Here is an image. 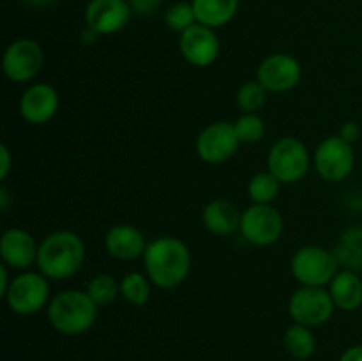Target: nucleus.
<instances>
[{
  "label": "nucleus",
  "mask_w": 362,
  "mask_h": 361,
  "mask_svg": "<svg viewBox=\"0 0 362 361\" xmlns=\"http://www.w3.org/2000/svg\"><path fill=\"white\" fill-rule=\"evenodd\" d=\"M145 275L158 289H177L187 280L193 257L182 239L175 236H161L147 244L144 253Z\"/></svg>",
  "instance_id": "nucleus-1"
},
{
  "label": "nucleus",
  "mask_w": 362,
  "mask_h": 361,
  "mask_svg": "<svg viewBox=\"0 0 362 361\" xmlns=\"http://www.w3.org/2000/svg\"><path fill=\"white\" fill-rule=\"evenodd\" d=\"M85 262V244L71 230H57L39 243L37 271L48 280H69L80 273Z\"/></svg>",
  "instance_id": "nucleus-2"
},
{
  "label": "nucleus",
  "mask_w": 362,
  "mask_h": 361,
  "mask_svg": "<svg viewBox=\"0 0 362 361\" xmlns=\"http://www.w3.org/2000/svg\"><path fill=\"white\" fill-rule=\"evenodd\" d=\"M99 306L90 299L87 290L67 289L52 297L46 317L57 333L78 336L87 333L98 319Z\"/></svg>",
  "instance_id": "nucleus-3"
},
{
  "label": "nucleus",
  "mask_w": 362,
  "mask_h": 361,
  "mask_svg": "<svg viewBox=\"0 0 362 361\" xmlns=\"http://www.w3.org/2000/svg\"><path fill=\"white\" fill-rule=\"evenodd\" d=\"M292 276L303 287H329L339 271L334 251L318 244H306L292 255Z\"/></svg>",
  "instance_id": "nucleus-4"
},
{
  "label": "nucleus",
  "mask_w": 362,
  "mask_h": 361,
  "mask_svg": "<svg viewBox=\"0 0 362 361\" xmlns=\"http://www.w3.org/2000/svg\"><path fill=\"white\" fill-rule=\"evenodd\" d=\"M311 166V156L303 140L283 137L274 142L267 156V170L281 184H296L306 177Z\"/></svg>",
  "instance_id": "nucleus-5"
},
{
  "label": "nucleus",
  "mask_w": 362,
  "mask_h": 361,
  "mask_svg": "<svg viewBox=\"0 0 362 361\" xmlns=\"http://www.w3.org/2000/svg\"><path fill=\"white\" fill-rule=\"evenodd\" d=\"M7 306L18 315H35L48 308L49 304V282L41 271H21L11 282L9 290L4 296Z\"/></svg>",
  "instance_id": "nucleus-6"
},
{
  "label": "nucleus",
  "mask_w": 362,
  "mask_h": 361,
  "mask_svg": "<svg viewBox=\"0 0 362 361\" xmlns=\"http://www.w3.org/2000/svg\"><path fill=\"white\" fill-rule=\"evenodd\" d=\"M313 166L318 176L327 183H341L356 166L354 145L343 140L339 134L324 138L315 149Z\"/></svg>",
  "instance_id": "nucleus-7"
},
{
  "label": "nucleus",
  "mask_w": 362,
  "mask_h": 361,
  "mask_svg": "<svg viewBox=\"0 0 362 361\" xmlns=\"http://www.w3.org/2000/svg\"><path fill=\"white\" fill-rule=\"evenodd\" d=\"M336 304L325 287H303L293 290L288 299V314L296 324L318 328L331 321Z\"/></svg>",
  "instance_id": "nucleus-8"
},
{
  "label": "nucleus",
  "mask_w": 362,
  "mask_h": 361,
  "mask_svg": "<svg viewBox=\"0 0 362 361\" xmlns=\"http://www.w3.org/2000/svg\"><path fill=\"white\" fill-rule=\"evenodd\" d=\"M45 52L37 41L20 38L11 42L2 57V69L7 80L16 84H28L42 69Z\"/></svg>",
  "instance_id": "nucleus-9"
},
{
  "label": "nucleus",
  "mask_w": 362,
  "mask_h": 361,
  "mask_svg": "<svg viewBox=\"0 0 362 361\" xmlns=\"http://www.w3.org/2000/svg\"><path fill=\"white\" fill-rule=\"evenodd\" d=\"M240 234L255 246H271L278 243L285 230L281 212L272 205L251 204L240 218Z\"/></svg>",
  "instance_id": "nucleus-10"
},
{
  "label": "nucleus",
  "mask_w": 362,
  "mask_h": 361,
  "mask_svg": "<svg viewBox=\"0 0 362 361\" xmlns=\"http://www.w3.org/2000/svg\"><path fill=\"white\" fill-rule=\"evenodd\" d=\"M240 140L235 133L233 122L218 120L200 131L197 138V154L209 165H221L228 161L239 149Z\"/></svg>",
  "instance_id": "nucleus-11"
},
{
  "label": "nucleus",
  "mask_w": 362,
  "mask_h": 361,
  "mask_svg": "<svg viewBox=\"0 0 362 361\" xmlns=\"http://www.w3.org/2000/svg\"><path fill=\"white\" fill-rule=\"evenodd\" d=\"M303 66L290 53H272L265 57L257 69V80L269 92H288L299 85Z\"/></svg>",
  "instance_id": "nucleus-12"
},
{
  "label": "nucleus",
  "mask_w": 362,
  "mask_h": 361,
  "mask_svg": "<svg viewBox=\"0 0 362 361\" xmlns=\"http://www.w3.org/2000/svg\"><path fill=\"white\" fill-rule=\"evenodd\" d=\"M179 50L182 59L194 67H209L218 60L221 45L216 28L197 23L179 38Z\"/></svg>",
  "instance_id": "nucleus-13"
},
{
  "label": "nucleus",
  "mask_w": 362,
  "mask_h": 361,
  "mask_svg": "<svg viewBox=\"0 0 362 361\" xmlns=\"http://www.w3.org/2000/svg\"><path fill=\"white\" fill-rule=\"evenodd\" d=\"M131 13L127 0H90L85 7V23L99 35H112L129 23Z\"/></svg>",
  "instance_id": "nucleus-14"
},
{
  "label": "nucleus",
  "mask_w": 362,
  "mask_h": 361,
  "mask_svg": "<svg viewBox=\"0 0 362 361\" xmlns=\"http://www.w3.org/2000/svg\"><path fill=\"white\" fill-rule=\"evenodd\" d=\"M59 92L49 84H32L20 98V115L34 126L49 122L59 112Z\"/></svg>",
  "instance_id": "nucleus-15"
},
{
  "label": "nucleus",
  "mask_w": 362,
  "mask_h": 361,
  "mask_svg": "<svg viewBox=\"0 0 362 361\" xmlns=\"http://www.w3.org/2000/svg\"><path fill=\"white\" fill-rule=\"evenodd\" d=\"M39 244L28 230L13 227L0 237V257L2 264L16 271H27L37 262Z\"/></svg>",
  "instance_id": "nucleus-16"
},
{
  "label": "nucleus",
  "mask_w": 362,
  "mask_h": 361,
  "mask_svg": "<svg viewBox=\"0 0 362 361\" xmlns=\"http://www.w3.org/2000/svg\"><path fill=\"white\" fill-rule=\"evenodd\" d=\"M144 232L129 223L113 225L105 236V250L117 260H136L144 257L147 250Z\"/></svg>",
  "instance_id": "nucleus-17"
},
{
  "label": "nucleus",
  "mask_w": 362,
  "mask_h": 361,
  "mask_svg": "<svg viewBox=\"0 0 362 361\" xmlns=\"http://www.w3.org/2000/svg\"><path fill=\"white\" fill-rule=\"evenodd\" d=\"M240 218L243 212L226 198H214L205 205L202 212L205 229L214 236H232L240 229Z\"/></svg>",
  "instance_id": "nucleus-18"
},
{
  "label": "nucleus",
  "mask_w": 362,
  "mask_h": 361,
  "mask_svg": "<svg viewBox=\"0 0 362 361\" xmlns=\"http://www.w3.org/2000/svg\"><path fill=\"white\" fill-rule=\"evenodd\" d=\"M329 294L339 310H359L362 306V276L357 271L339 269L338 275L329 283Z\"/></svg>",
  "instance_id": "nucleus-19"
},
{
  "label": "nucleus",
  "mask_w": 362,
  "mask_h": 361,
  "mask_svg": "<svg viewBox=\"0 0 362 361\" xmlns=\"http://www.w3.org/2000/svg\"><path fill=\"white\" fill-rule=\"evenodd\" d=\"M198 23L211 28L225 27L239 9V0H191Z\"/></svg>",
  "instance_id": "nucleus-20"
},
{
  "label": "nucleus",
  "mask_w": 362,
  "mask_h": 361,
  "mask_svg": "<svg viewBox=\"0 0 362 361\" xmlns=\"http://www.w3.org/2000/svg\"><path fill=\"white\" fill-rule=\"evenodd\" d=\"M332 251L339 268L357 273L362 271V225H354L343 230Z\"/></svg>",
  "instance_id": "nucleus-21"
},
{
  "label": "nucleus",
  "mask_w": 362,
  "mask_h": 361,
  "mask_svg": "<svg viewBox=\"0 0 362 361\" xmlns=\"http://www.w3.org/2000/svg\"><path fill=\"white\" fill-rule=\"evenodd\" d=\"M283 347L293 360H310L317 350V336L313 328L303 324H290L283 335Z\"/></svg>",
  "instance_id": "nucleus-22"
},
{
  "label": "nucleus",
  "mask_w": 362,
  "mask_h": 361,
  "mask_svg": "<svg viewBox=\"0 0 362 361\" xmlns=\"http://www.w3.org/2000/svg\"><path fill=\"white\" fill-rule=\"evenodd\" d=\"M152 282L145 273L131 271L120 280V297L133 306H145L151 299Z\"/></svg>",
  "instance_id": "nucleus-23"
},
{
  "label": "nucleus",
  "mask_w": 362,
  "mask_h": 361,
  "mask_svg": "<svg viewBox=\"0 0 362 361\" xmlns=\"http://www.w3.org/2000/svg\"><path fill=\"white\" fill-rule=\"evenodd\" d=\"M283 184L269 170L255 173L247 183V197L253 204L271 205L278 198Z\"/></svg>",
  "instance_id": "nucleus-24"
},
{
  "label": "nucleus",
  "mask_w": 362,
  "mask_h": 361,
  "mask_svg": "<svg viewBox=\"0 0 362 361\" xmlns=\"http://www.w3.org/2000/svg\"><path fill=\"white\" fill-rule=\"evenodd\" d=\"M87 294L90 299L98 304L99 308L108 306V304L115 303L117 297L120 296V282H117L112 275L108 273H99V275L92 276L87 283Z\"/></svg>",
  "instance_id": "nucleus-25"
},
{
  "label": "nucleus",
  "mask_w": 362,
  "mask_h": 361,
  "mask_svg": "<svg viewBox=\"0 0 362 361\" xmlns=\"http://www.w3.org/2000/svg\"><path fill=\"white\" fill-rule=\"evenodd\" d=\"M269 91L260 81H246L239 87L235 94V103L243 113H258L267 103Z\"/></svg>",
  "instance_id": "nucleus-26"
},
{
  "label": "nucleus",
  "mask_w": 362,
  "mask_h": 361,
  "mask_svg": "<svg viewBox=\"0 0 362 361\" xmlns=\"http://www.w3.org/2000/svg\"><path fill=\"white\" fill-rule=\"evenodd\" d=\"M240 144H257L265 137V122L258 113H243L233 122Z\"/></svg>",
  "instance_id": "nucleus-27"
},
{
  "label": "nucleus",
  "mask_w": 362,
  "mask_h": 361,
  "mask_svg": "<svg viewBox=\"0 0 362 361\" xmlns=\"http://www.w3.org/2000/svg\"><path fill=\"white\" fill-rule=\"evenodd\" d=\"M165 23L170 30L182 34L187 28L197 25V14H194L193 4L191 2H175L170 6V9L165 14Z\"/></svg>",
  "instance_id": "nucleus-28"
},
{
  "label": "nucleus",
  "mask_w": 362,
  "mask_h": 361,
  "mask_svg": "<svg viewBox=\"0 0 362 361\" xmlns=\"http://www.w3.org/2000/svg\"><path fill=\"white\" fill-rule=\"evenodd\" d=\"M127 2H129L131 11L138 16H151L161 7L163 0H127Z\"/></svg>",
  "instance_id": "nucleus-29"
},
{
  "label": "nucleus",
  "mask_w": 362,
  "mask_h": 361,
  "mask_svg": "<svg viewBox=\"0 0 362 361\" xmlns=\"http://www.w3.org/2000/svg\"><path fill=\"white\" fill-rule=\"evenodd\" d=\"M338 134L343 138V140L349 142V144L354 145L361 138L362 130H361L359 124L356 122V120H346V122L343 124L341 127H339V133Z\"/></svg>",
  "instance_id": "nucleus-30"
},
{
  "label": "nucleus",
  "mask_w": 362,
  "mask_h": 361,
  "mask_svg": "<svg viewBox=\"0 0 362 361\" xmlns=\"http://www.w3.org/2000/svg\"><path fill=\"white\" fill-rule=\"evenodd\" d=\"M13 168V156L7 145H0V179L6 180Z\"/></svg>",
  "instance_id": "nucleus-31"
},
{
  "label": "nucleus",
  "mask_w": 362,
  "mask_h": 361,
  "mask_svg": "<svg viewBox=\"0 0 362 361\" xmlns=\"http://www.w3.org/2000/svg\"><path fill=\"white\" fill-rule=\"evenodd\" d=\"M338 361H362V343L359 345H352L349 349L343 350Z\"/></svg>",
  "instance_id": "nucleus-32"
},
{
  "label": "nucleus",
  "mask_w": 362,
  "mask_h": 361,
  "mask_svg": "<svg viewBox=\"0 0 362 361\" xmlns=\"http://www.w3.org/2000/svg\"><path fill=\"white\" fill-rule=\"evenodd\" d=\"M11 282H13V278L9 276V265L2 264L0 265V296H6L7 290H9L11 287Z\"/></svg>",
  "instance_id": "nucleus-33"
},
{
  "label": "nucleus",
  "mask_w": 362,
  "mask_h": 361,
  "mask_svg": "<svg viewBox=\"0 0 362 361\" xmlns=\"http://www.w3.org/2000/svg\"><path fill=\"white\" fill-rule=\"evenodd\" d=\"M101 38V35L98 34V32L95 30H92L90 27H87V25H85V28L83 30H81V34H80V41H81V45H94L95 41H98V39Z\"/></svg>",
  "instance_id": "nucleus-34"
},
{
  "label": "nucleus",
  "mask_w": 362,
  "mask_h": 361,
  "mask_svg": "<svg viewBox=\"0 0 362 361\" xmlns=\"http://www.w3.org/2000/svg\"><path fill=\"white\" fill-rule=\"evenodd\" d=\"M21 2L32 9H42V7H49L52 4H55L57 0H21Z\"/></svg>",
  "instance_id": "nucleus-35"
},
{
  "label": "nucleus",
  "mask_w": 362,
  "mask_h": 361,
  "mask_svg": "<svg viewBox=\"0 0 362 361\" xmlns=\"http://www.w3.org/2000/svg\"><path fill=\"white\" fill-rule=\"evenodd\" d=\"M9 202H11L9 190H7L6 186H2L0 188V209H2V211H7V209H9Z\"/></svg>",
  "instance_id": "nucleus-36"
},
{
  "label": "nucleus",
  "mask_w": 362,
  "mask_h": 361,
  "mask_svg": "<svg viewBox=\"0 0 362 361\" xmlns=\"http://www.w3.org/2000/svg\"><path fill=\"white\" fill-rule=\"evenodd\" d=\"M361 200H362V188H361Z\"/></svg>",
  "instance_id": "nucleus-37"
},
{
  "label": "nucleus",
  "mask_w": 362,
  "mask_h": 361,
  "mask_svg": "<svg viewBox=\"0 0 362 361\" xmlns=\"http://www.w3.org/2000/svg\"><path fill=\"white\" fill-rule=\"evenodd\" d=\"M361 276H362V273H361Z\"/></svg>",
  "instance_id": "nucleus-38"
}]
</instances>
